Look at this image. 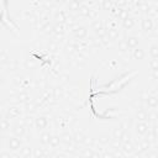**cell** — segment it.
<instances>
[{
	"mask_svg": "<svg viewBox=\"0 0 158 158\" xmlns=\"http://www.w3.org/2000/svg\"><path fill=\"white\" fill-rule=\"evenodd\" d=\"M149 131V125L147 121H137L135 123V132L137 136H144Z\"/></svg>",
	"mask_w": 158,
	"mask_h": 158,
	"instance_id": "cell-1",
	"label": "cell"
},
{
	"mask_svg": "<svg viewBox=\"0 0 158 158\" xmlns=\"http://www.w3.org/2000/svg\"><path fill=\"white\" fill-rule=\"evenodd\" d=\"M20 137H17V136H11V137H9L7 138V147H9V149L10 151H12V152H16V151H19L20 148H21V139H19Z\"/></svg>",
	"mask_w": 158,
	"mask_h": 158,
	"instance_id": "cell-2",
	"label": "cell"
},
{
	"mask_svg": "<svg viewBox=\"0 0 158 158\" xmlns=\"http://www.w3.org/2000/svg\"><path fill=\"white\" fill-rule=\"evenodd\" d=\"M91 30L99 36H106V31L104 28V25H102L101 20H94L91 22Z\"/></svg>",
	"mask_w": 158,
	"mask_h": 158,
	"instance_id": "cell-3",
	"label": "cell"
},
{
	"mask_svg": "<svg viewBox=\"0 0 158 158\" xmlns=\"http://www.w3.org/2000/svg\"><path fill=\"white\" fill-rule=\"evenodd\" d=\"M48 126V118L46 116H38L35 118V128L37 131H43Z\"/></svg>",
	"mask_w": 158,
	"mask_h": 158,
	"instance_id": "cell-4",
	"label": "cell"
},
{
	"mask_svg": "<svg viewBox=\"0 0 158 158\" xmlns=\"http://www.w3.org/2000/svg\"><path fill=\"white\" fill-rule=\"evenodd\" d=\"M141 28L144 33H149L153 31V20L151 17H143L141 22Z\"/></svg>",
	"mask_w": 158,
	"mask_h": 158,
	"instance_id": "cell-5",
	"label": "cell"
},
{
	"mask_svg": "<svg viewBox=\"0 0 158 158\" xmlns=\"http://www.w3.org/2000/svg\"><path fill=\"white\" fill-rule=\"evenodd\" d=\"M73 36L78 40H84L88 36V28L85 26H77L73 30Z\"/></svg>",
	"mask_w": 158,
	"mask_h": 158,
	"instance_id": "cell-6",
	"label": "cell"
},
{
	"mask_svg": "<svg viewBox=\"0 0 158 158\" xmlns=\"http://www.w3.org/2000/svg\"><path fill=\"white\" fill-rule=\"evenodd\" d=\"M149 117V112L146 109H138L135 114V118L137 121H148Z\"/></svg>",
	"mask_w": 158,
	"mask_h": 158,
	"instance_id": "cell-7",
	"label": "cell"
},
{
	"mask_svg": "<svg viewBox=\"0 0 158 158\" xmlns=\"http://www.w3.org/2000/svg\"><path fill=\"white\" fill-rule=\"evenodd\" d=\"M12 135L14 136H17V137H23L25 135H26V127L23 126V125H15V126H12Z\"/></svg>",
	"mask_w": 158,
	"mask_h": 158,
	"instance_id": "cell-8",
	"label": "cell"
},
{
	"mask_svg": "<svg viewBox=\"0 0 158 158\" xmlns=\"http://www.w3.org/2000/svg\"><path fill=\"white\" fill-rule=\"evenodd\" d=\"M126 43L128 46V49H135L139 44V38L136 36H128L126 37Z\"/></svg>",
	"mask_w": 158,
	"mask_h": 158,
	"instance_id": "cell-9",
	"label": "cell"
},
{
	"mask_svg": "<svg viewBox=\"0 0 158 158\" xmlns=\"http://www.w3.org/2000/svg\"><path fill=\"white\" fill-rule=\"evenodd\" d=\"M146 105L149 109H157L158 107V96L156 95H149L146 99Z\"/></svg>",
	"mask_w": 158,
	"mask_h": 158,
	"instance_id": "cell-10",
	"label": "cell"
},
{
	"mask_svg": "<svg viewBox=\"0 0 158 158\" xmlns=\"http://www.w3.org/2000/svg\"><path fill=\"white\" fill-rule=\"evenodd\" d=\"M135 144L130 141V142H126V143H122V146H121V149L123 151V153L125 154H132L133 153V151H135Z\"/></svg>",
	"mask_w": 158,
	"mask_h": 158,
	"instance_id": "cell-11",
	"label": "cell"
},
{
	"mask_svg": "<svg viewBox=\"0 0 158 158\" xmlns=\"http://www.w3.org/2000/svg\"><path fill=\"white\" fill-rule=\"evenodd\" d=\"M106 36H107V38L110 41H116L118 38V36H120V31L117 28H109L106 31Z\"/></svg>",
	"mask_w": 158,
	"mask_h": 158,
	"instance_id": "cell-12",
	"label": "cell"
},
{
	"mask_svg": "<svg viewBox=\"0 0 158 158\" xmlns=\"http://www.w3.org/2000/svg\"><path fill=\"white\" fill-rule=\"evenodd\" d=\"M125 131V128H123V125H120V126H116L114 130H112V137H114V139H116V141H120V137H121V135H122V132Z\"/></svg>",
	"mask_w": 158,
	"mask_h": 158,
	"instance_id": "cell-13",
	"label": "cell"
},
{
	"mask_svg": "<svg viewBox=\"0 0 158 158\" xmlns=\"http://www.w3.org/2000/svg\"><path fill=\"white\" fill-rule=\"evenodd\" d=\"M51 133L48 132V131H42L41 132V135H40V142L42 143V144H49V139H51Z\"/></svg>",
	"mask_w": 158,
	"mask_h": 158,
	"instance_id": "cell-14",
	"label": "cell"
},
{
	"mask_svg": "<svg viewBox=\"0 0 158 158\" xmlns=\"http://www.w3.org/2000/svg\"><path fill=\"white\" fill-rule=\"evenodd\" d=\"M133 26H135V19L131 17V16H128L127 19H125V20L122 21V27H123L125 30H131Z\"/></svg>",
	"mask_w": 158,
	"mask_h": 158,
	"instance_id": "cell-15",
	"label": "cell"
},
{
	"mask_svg": "<svg viewBox=\"0 0 158 158\" xmlns=\"http://www.w3.org/2000/svg\"><path fill=\"white\" fill-rule=\"evenodd\" d=\"M80 6H81V5L79 4V0H70L69 4H68V9H69V11H72V12L79 11Z\"/></svg>",
	"mask_w": 158,
	"mask_h": 158,
	"instance_id": "cell-16",
	"label": "cell"
},
{
	"mask_svg": "<svg viewBox=\"0 0 158 158\" xmlns=\"http://www.w3.org/2000/svg\"><path fill=\"white\" fill-rule=\"evenodd\" d=\"M132 57H133L135 59L141 60V59H143V58H144V51H143L142 48H139V47H136V48L133 49Z\"/></svg>",
	"mask_w": 158,
	"mask_h": 158,
	"instance_id": "cell-17",
	"label": "cell"
},
{
	"mask_svg": "<svg viewBox=\"0 0 158 158\" xmlns=\"http://www.w3.org/2000/svg\"><path fill=\"white\" fill-rule=\"evenodd\" d=\"M60 137L59 136H57V135H52L51 136V139H49V146L52 147V148H57L59 144H60Z\"/></svg>",
	"mask_w": 158,
	"mask_h": 158,
	"instance_id": "cell-18",
	"label": "cell"
},
{
	"mask_svg": "<svg viewBox=\"0 0 158 158\" xmlns=\"http://www.w3.org/2000/svg\"><path fill=\"white\" fill-rule=\"evenodd\" d=\"M54 20H56L57 23H64L65 20H67V17H65L64 12L59 10V11H57V12L54 14Z\"/></svg>",
	"mask_w": 158,
	"mask_h": 158,
	"instance_id": "cell-19",
	"label": "cell"
},
{
	"mask_svg": "<svg viewBox=\"0 0 158 158\" xmlns=\"http://www.w3.org/2000/svg\"><path fill=\"white\" fill-rule=\"evenodd\" d=\"M6 114H7L9 117H17V116H20L21 111L17 107H9L7 111H6Z\"/></svg>",
	"mask_w": 158,
	"mask_h": 158,
	"instance_id": "cell-20",
	"label": "cell"
},
{
	"mask_svg": "<svg viewBox=\"0 0 158 158\" xmlns=\"http://www.w3.org/2000/svg\"><path fill=\"white\" fill-rule=\"evenodd\" d=\"M130 141H131V133H130L128 130L125 128V131L122 132V135L120 137V142L121 143H126V142H130Z\"/></svg>",
	"mask_w": 158,
	"mask_h": 158,
	"instance_id": "cell-21",
	"label": "cell"
},
{
	"mask_svg": "<svg viewBox=\"0 0 158 158\" xmlns=\"http://www.w3.org/2000/svg\"><path fill=\"white\" fill-rule=\"evenodd\" d=\"M149 56L151 58H158V44L153 43L149 47Z\"/></svg>",
	"mask_w": 158,
	"mask_h": 158,
	"instance_id": "cell-22",
	"label": "cell"
},
{
	"mask_svg": "<svg viewBox=\"0 0 158 158\" xmlns=\"http://www.w3.org/2000/svg\"><path fill=\"white\" fill-rule=\"evenodd\" d=\"M117 48H118V51L122 52V53L126 52V51L128 49V46H127V43H126V38L118 41V43H117Z\"/></svg>",
	"mask_w": 158,
	"mask_h": 158,
	"instance_id": "cell-23",
	"label": "cell"
},
{
	"mask_svg": "<svg viewBox=\"0 0 158 158\" xmlns=\"http://www.w3.org/2000/svg\"><path fill=\"white\" fill-rule=\"evenodd\" d=\"M117 17H118V20L123 21L125 19H127V17H128V11H127V10H125V9H118Z\"/></svg>",
	"mask_w": 158,
	"mask_h": 158,
	"instance_id": "cell-24",
	"label": "cell"
},
{
	"mask_svg": "<svg viewBox=\"0 0 158 158\" xmlns=\"http://www.w3.org/2000/svg\"><path fill=\"white\" fill-rule=\"evenodd\" d=\"M73 139H74L77 143H83V142L85 141V136H84V133H81V132H77V133L73 136Z\"/></svg>",
	"mask_w": 158,
	"mask_h": 158,
	"instance_id": "cell-25",
	"label": "cell"
},
{
	"mask_svg": "<svg viewBox=\"0 0 158 158\" xmlns=\"http://www.w3.org/2000/svg\"><path fill=\"white\" fill-rule=\"evenodd\" d=\"M53 32H54L56 35H63V32H64L63 23H56L54 27H53Z\"/></svg>",
	"mask_w": 158,
	"mask_h": 158,
	"instance_id": "cell-26",
	"label": "cell"
},
{
	"mask_svg": "<svg viewBox=\"0 0 158 158\" xmlns=\"http://www.w3.org/2000/svg\"><path fill=\"white\" fill-rule=\"evenodd\" d=\"M141 151L142 152H144V151H147V149H149L151 148V141L148 139V138H146V139H143L142 142H141Z\"/></svg>",
	"mask_w": 158,
	"mask_h": 158,
	"instance_id": "cell-27",
	"label": "cell"
},
{
	"mask_svg": "<svg viewBox=\"0 0 158 158\" xmlns=\"http://www.w3.org/2000/svg\"><path fill=\"white\" fill-rule=\"evenodd\" d=\"M20 156L21 157H31V156H33V153H32V151H31L30 147H25V148H21Z\"/></svg>",
	"mask_w": 158,
	"mask_h": 158,
	"instance_id": "cell-28",
	"label": "cell"
},
{
	"mask_svg": "<svg viewBox=\"0 0 158 158\" xmlns=\"http://www.w3.org/2000/svg\"><path fill=\"white\" fill-rule=\"evenodd\" d=\"M7 130H10V121L7 118H2V121H1V131L5 132Z\"/></svg>",
	"mask_w": 158,
	"mask_h": 158,
	"instance_id": "cell-29",
	"label": "cell"
},
{
	"mask_svg": "<svg viewBox=\"0 0 158 158\" xmlns=\"http://www.w3.org/2000/svg\"><path fill=\"white\" fill-rule=\"evenodd\" d=\"M98 141H99V143H101V144H107V143L110 142V137H109L107 135H100L99 138H98Z\"/></svg>",
	"mask_w": 158,
	"mask_h": 158,
	"instance_id": "cell-30",
	"label": "cell"
},
{
	"mask_svg": "<svg viewBox=\"0 0 158 158\" xmlns=\"http://www.w3.org/2000/svg\"><path fill=\"white\" fill-rule=\"evenodd\" d=\"M78 12H79L81 16H89V14H90V10H89V7H88V6H84V5H81Z\"/></svg>",
	"mask_w": 158,
	"mask_h": 158,
	"instance_id": "cell-31",
	"label": "cell"
},
{
	"mask_svg": "<svg viewBox=\"0 0 158 158\" xmlns=\"http://www.w3.org/2000/svg\"><path fill=\"white\" fill-rule=\"evenodd\" d=\"M19 99V101H21V102H25V101H28L30 100V96H28V94H26V93H21V94H19V96H17Z\"/></svg>",
	"mask_w": 158,
	"mask_h": 158,
	"instance_id": "cell-32",
	"label": "cell"
},
{
	"mask_svg": "<svg viewBox=\"0 0 158 158\" xmlns=\"http://www.w3.org/2000/svg\"><path fill=\"white\" fill-rule=\"evenodd\" d=\"M46 154L47 153L43 152L42 148H35V151H33V157H42V156H46Z\"/></svg>",
	"mask_w": 158,
	"mask_h": 158,
	"instance_id": "cell-33",
	"label": "cell"
},
{
	"mask_svg": "<svg viewBox=\"0 0 158 158\" xmlns=\"http://www.w3.org/2000/svg\"><path fill=\"white\" fill-rule=\"evenodd\" d=\"M149 67L151 69H158V58H152L151 62H149Z\"/></svg>",
	"mask_w": 158,
	"mask_h": 158,
	"instance_id": "cell-34",
	"label": "cell"
},
{
	"mask_svg": "<svg viewBox=\"0 0 158 158\" xmlns=\"http://www.w3.org/2000/svg\"><path fill=\"white\" fill-rule=\"evenodd\" d=\"M25 65H26V68L32 69V68H35V67H36V63H35V60H33V59H26Z\"/></svg>",
	"mask_w": 158,
	"mask_h": 158,
	"instance_id": "cell-35",
	"label": "cell"
},
{
	"mask_svg": "<svg viewBox=\"0 0 158 158\" xmlns=\"http://www.w3.org/2000/svg\"><path fill=\"white\" fill-rule=\"evenodd\" d=\"M111 0H102V9L104 10H110L111 9Z\"/></svg>",
	"mask_w": 158,
	"mask_h": 158,
	"instance_id": "cell-36",
	"label": "cell"
},
{
	"mask_svg": "<svg viewBox=\"0 0 158 158\" xmlns=\"http://www.w3.org/2000/svg\"><path fill=\"white\" fill-rule=\"evenodd\" d=\"M48 48H49V51H52V52H56V51H57V48H58V46H57V43H54V42H51V43L48 44Z\"/></svg>",
	"mask_w": 158,
	"mask_h": 158,
	"instance_id": "cell-37",
	"label": "cell"
},
{
	"mask_svg": "<svg viewBox=\"0 0 158 158\" xmlns=\"http://www.w3.org/2000/svg\"><path fill=\"white\" fill-rule=\"evenodd\" d=\"M83 154H84V156H98V153H95V152H93V151H90V149H86Z\"/></svg>",
	"mask_w": 158,
	"mask_h": 158,
	"instance_id": "cell-38",
	"label": "cell"
},
{
	"mask_svg": "<svg viewBox=\"0 0 158 158\" xmlns=\"http://www.w3.org/2000/svg\"><path fill=\"white\" fill-rule=\"evenodd\" d=\"M152 78L156 79V80H158V69H153L152 70Z\"/></svg>",
	"mask_w": 158,
	"mask_h": 158,
	"instance_id": "cell-39",
	"label": "cell"
},
{
	"mask_svg": "<svg viewBox=\"0 0 158 158\" xmlns=\"http://www.w3.org/2000/svg\"><path fill=\"white\" fill-rule=\"evenodd\" d=\"M7 59H6V54H5V52H2V54H1V63H5Z\"/></svg>",
	"mask_w": 158,
	"mask_h": 158,
	"instance_id": "cell-40",
	"label": "cell"
},
{
	"mask_svg": "<svg viewBox=\"0 0 158 158\" xmlns=\"http://www.w3.org/2000/svg\"><path fill=\"white\" fill-rule=\"evenodd\" d=\"M0 158H11V156L9 153H1L0 154Z\"/></svg>",
	"mask_w": 158,
	"mask_h": 158,
	"instance_id": "cell-41",
	"label": "cell"
},
{
	"mask_svg": "<svg viewBox=\"0 0 158 158\" xmlns=\"http://www.w3.org/2000/svg\"><path fill=\"white\" fill-rule=\"evenodd\" d=\"M146 156H157V153H153V152H151V153H146Z\"/></svg>",
	"mask_w": 158,
	"mask_h": 158,
	"instance_id": "cell-42",
	"label": "cell"
},
{
	"mask_svg": "<svg viewBox=\"0 0 158 158\" xmlns=\"http://www.w3.org/2000/svg\"><path fill=\"white\" fill-rule=\"evenodd\" d=\"M65 0H56V2H58V4H62V2H64Z\"/></svg>",
	"mask_w": 158,
	"mask_h": 158,
	"instance_id": "cell-43",
	"label": "cell"
}]
</instances>
